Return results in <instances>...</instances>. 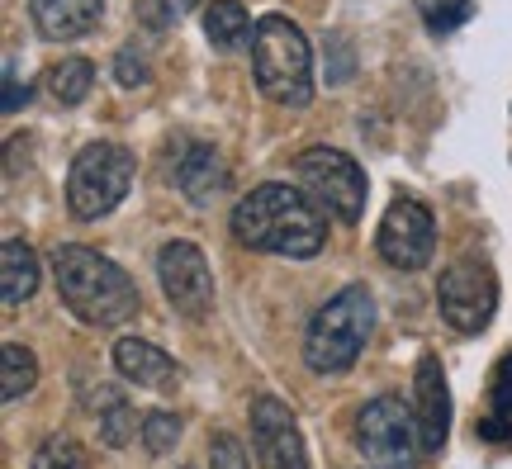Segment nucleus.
I'll return each instance as SVG.
<instances>
[{
    "instance_id": "nucleus-1",
    "label": "nucleus",
    "mask_w": 512,
    "mask_h": 469,
    "mask_svg": "<svg viewBox=\"0 0 512 469\" xmlns=\"http://www.w3.org/2000/svg\"><path fill=\"white\" fill-rule=\"evenodd\" d=\"M228 223H233V237L242 247L285 256V261H309L328 242L323 209L309 199L304 185H285V181H266L247 190Z\"/></svg>"
},
{
    "instance_id": "nucleus-7",
    "label": "nucleus",
    "mask_w": 512,
    "mask_h": 469,
    "mask_svg": "<svg viewBox=\"0 0 512 469\" xmlns=\"http://www.w3.org/2000/svg\"><path fill=\"white\" fill-rule=\"evenodd\" d=\"M356 441H361L366 460H375L384 469L413 465L422 455L418 413L394 394L370 398V403H361V413H356Z\"/></svg>"
},
{
    "instance_id": "nucleus-20",
    "label": "nucleus",
    "mask_w": 512,
    "mask_h": 469,
    "mask_svg": "<svg viewBox=\"0 0 512 469\" xmlns=\"http://www.w3.org/2000/svg\"><path fill=\"white\" fill-rule=\"evenodd\" d=\"M34 384H38V356L29 346L5 342V351H0V398H5V403H19Z\"/></svg>"
},
{
    "instance_id": "nucleus-25",
    "label": "nucleus",
    "mask_w": 512,
    "mask_h": 469,
    "mask_svg": "<svg viewBox=\"0 0 512 469\" xmlns=\"http://www.w3.org/2000/svg\"><path fill=\"white\" fill-rule=\"evenodd\" d=\"M475 15V0H441V5H427V10H422V19H427V29H432V34H456L460 24H465V19Z\"/></svg>"
},
{
    "instance_id": "nucleus-10",
    "label": "nucleus",
    "mask_w": 512,
    "mask_h": 469,
    "mask_svg": "<svg viewBox=\"0 0 512 469\" xmlns=\"http://www.w3.org/2000/svg\"><path fill=\"white\" fill-rule=\"evenodd\" d=\"M380 256L394 271H422L432 252H437V218L432 209L413 195H399L380 218V237H375Z\"/></svg>"
},
{
    "instance_id": "nucleus-17",
    "label": "nucleus",
    "mask_w": 512,
    "mask_h": 469,
    "mask_svg": "<svg viewBox=\"0 0 512 469\" xmlns=\"http://www.w3.org/2000/svg\"><path fill=\"white\" fill-rule=\"evenodd\" d=\"M252 19L242 10V0H214L209 10H204V38L219 48V53H233L242 43H252Z\"/></svg>"
},
{
    "instance_id": "nucleus-2",
    "label": "nucleus",
    "mask_w": 512,
    "mask_h": 469,
    "mask_svg": "<svg viewBox=\"0 0 512 469\" xmlns=\"http://www.w3.org/2000/svg\"><path fill=\"white\" fill-rule=\"evenodd\" d=\"M53 280L62 304L72 308L86 327H119L138 313V285L128 280L119 261H110L95 247L62 242L53 252Z\"/></svg>"
},
{
    "instance_id": "nucleus-15",
    "label": "nucleus",
    "mask_w": 512,
    "mask_h": 469,
    "mask_svg": "<svg viewBox=\"0 0 512 469\" xmlns=\"http://www.w3.org/2000/svg\"><path fill=\"white\" fill-rule=\"evenodd\" d=\"M105 19V0H34V29L43 38H86Z\"/></svg>"
},
{
    "instance_id": "nucleus-23",
    "label": "nucleus",
    "mask_w": 512,
    "mask_h": 469,
    "mask_svg": "<svg viewBox=\"0 0 512 469\" xmlns=\"http://www.w3.org/2000/svg\"><path fill=\"white\" fill-rule=\"evenodd\" d=\"M138 432H143L147 455H166V451H176V441H181V417L176 413H147Z\"/></svg>"
},
{
    "instance_id": "nucleus-6",
    "label": "nucleus",
    "mask_w": 512,
    "mask_h": 469,
    "mask_svg": "<svg viewBox=\"0 0 512 469\" xmlns=\"http://www.w3.org/2000/svg\"><path fill=\"white\" fill-rule=\"evenodd\" d=\"M294 176L309 190V199L337 223H356L366 214V171L351 162L342 147H309L299 152Z\"/></svg>"
},
{
    "instance_id": "nucleus-18",
    "label": "nucleus",
    "mask_w": 512,
    "mask_h": 469,
    "mask_svg": "<svg viewBox=\"0 0 512 469\" xmlns=\"http://www.w3.org/2000/svg\"><path fill=\"white\" fill-rule=\"evenodd\" d=\"M484 441H512V351L494 365V389H489V417L479 422Z\"/></svg>"
},
{
    "instance_id": "nucleus-21",
    "label": "nucleus",
    "mask_w": 512,
    "mask_h": 469,
    "mask_svg": "<svg viewBox=\"0 0 512 469\" xmlns=\"http://www.w3.org/2000/svg\"><path fill=\"white\" fill-rule=\"evenodd\" d=\"M190 10H200V0H133V19L143 24L147 34H166V29H176Z\"/></svg>"
},
{
    "instance_id": "nucleus-13",
    "label": "nucleus",
    "mask_w": 512,
    "mask_h": 469,
    "mask_svg": "<svg viewBox=\"0 0 512 469\" xmlns=\"http://www.w3.org/2000/svg\"><path fill=\"white\" fill-rule=\"evenodd\" d=\"M176 176V190H181L190 204H214V199L228 190V162L219 157V147L209 143H190L171 166Z\"/></svg>"
},
{
    "instance_id": "nucleus-29",
    "label": "nucleus",
    "mask_w": 512,
    "mask_h": 469,
    "mask_svg": "<svg viewBox=\"0 0 512 469\" xmlns=\"http://www.w3.org/2000/svg\"><path fill=\"white\" fill-rule=\"evenodd\" d=\"M375 469H384V465H375Z\"/></svg>"
},
{
    "instance_id": "nucleus-8",
    "label": "nucleus",
    "mask_w": 512,
    "mask_h": 469,
    "mask_svg": "<svg viewBox=\"0 0 512 469\" xmlns=\"http://www.w3.org/2000/svg\"><path fill=\"white\" fill-rule=\"evenodd\" d=\"M437 308L456 332L489 327V318H494V308H498L494 266H489L484 256H460V261H451L437 280Z\"/></svg>"
},
{
    "instance_id": "nucleus-12",
    "label": "nucleus",
    "mask_w": 512,
    "mask_h": 469,
    "mask_svg": "<svg viewBox=\"0 0 512 469\" xmlns=\"http://www.w3.org/2000/svg\"><path fill=\"white\" fill-rule=\"evenodd\" d=\"M413 413H418L422 455L432 460L446 451V436H451V389H446L441 361L432 351L418 361V375H413Z\"/></svg>"
},
{
    "instance_id": "nucleus-9",
    "label": "nucleus",
    "mask_w": 512,
    "mask_h": 469,
    "mask_svg": "<svg viewBox=\"0 0 512 469\" xmlns=\"http://www.w3.org/2000/svg\"><path fill=\"white\" fill-rule=\"evenodd\" d=\"M157 280H162V294L171 299V308L190 318V323H204L214 313V271L195 242H166L157 252Z\"/></svg>"
},
{
    "instance_id": "nucleus-3",
    "label": "nucleus",
    "mask_w": 512,
    "mask_h": 469,
    "mask_svg": "<svg viewBox=\"0 0 512 469\" xmlns=\"http://www.w3.org/2000/svg\"><path fill=\"white\" fill-rule=\"evenodd\" d=\"M252 76L275 105L304 109L313 100V48L304 29L285 15L256 19L252 29Z\"/></svg>"
},
{
    "instance_id": "nucleus-4",
    "label": "nucleus",
    "mask_w": 512,
    "mask_h": 469,
    "mask_svg": "<svg viewBox=\"0 0 512 469\" xmlns=\"http://www.w3.org/2000/svg\"><path fill=\"white\" fill-rule=\"evenodd\" d=\"M370 332H375V299L366 285H347L309 318L304 361L313 375H342L366 351Z\"/></svg>"
},
{
    "instance_id": "nucleus-26",
    "label": "nucleus",
    "mask_w": 512,
    "mask_h": 469,
    "mask_svg": "<svg viewBox=\"0 0 512 469\" xmlns=\"http://www.w3.org/2000/svg\"><path fill=\"white\" fill-rule=\"evenodd\" d=\"M114 81H119V86H128V91H133V86H147V81H152V67H147V57L138 53L133 43L114 53Z\"/></svg>"
},
{
    "instance_id": "nucleus-16",
    "label": "nucleus",
    "mask_w": 512,
    "mask_h": 469,
    "mask_svg": "<svg viewBox=\"0 0 512 469\" xmlns=\"http://www.w3.org/2000/svg\"><path fill=\"white\" fill-rule=\"evenodd\" d=\"M38 280H43V261H38V252L29 247V242L10 237V242L0 247V294H5V304L15 308V304H24V299H34Z\"/></svg>"
},
{
    "instance_id": "nucleus-11",
    "label": "nucleus",
    "mask_w": 512,
    "mask_h": 469,
    "mask_svg": "<svg viewBox=\"0 0 512 469\" xmlns=\"http://www.w3.org/2000/svg\"><path fill=\"white\" fill-rule=\"evenodd\" d=\"M252 446H256V465L261 469H309L304 455V436L294 413L280 403L275 394L252 398Z\"/></svg>"
},
{
    "instance_id": "nucleus-5",
    "label": "nucleus",
    "mask_w": 512,
    "mask_h": 469,
    "mask_svg": "<svg viewBox=\"0 0 512 469\" xmlns=\"http://www.w3.org/2000/svg\"><path fill=\"white\" fill-rule=\"evenodd\" d=\"M133 176H138V162H133L128 147H119V143L81 147L72 171H67V209L81 223L105 218L110 209L124 204V195L133 190Z\"/></svg>"
},
{
    "instance_id": "nucleus-19",
    "label": "nucleus",
    "mask_w": 512,
    "mask_h": 469,
    "mask_svg": "<svg viewBox=\"0 0 512 469\" xmlns=\"http://www.w3.org/2000/svg\"><path fill=\"white\" fill-rule=\"evenodd\" d=\"M95 86V62L91 57H62L48 67V95L57 105H81Z\"/></svg>"
},
{
    "instance_id": "nucleus-22",
    "label": "nucleus",
    "mask_w": 512,
    "mask_h": 469,
    "mask_svg": "<svg viewBox=\"0 0 512 469\" xmlns=\"http://www.w3.org/2000/svg\"><path fill=\"white\" fill-rule=\"evenodd\" d=\"M29 469H86V455H81V446H76L72 436H43L38 441V451H34V465Z\"/></svg>"
},
{
    "instance_id": "nucleus-28",
    "label": "nucleus",
    "mask_w": 512,
    "mask_h": 469,
    "mask_svg": "<svg viewBox=\"0 0 512 469\" xmlns=\"http://www.w3.org/2000/svg\"><path fill=\"white\" fill-rule=\"evenodd\" d=\"M29 100V81L19 86V76H15V62H5V114H15L19 105Z\"/></svg>"
},
{
    "instance_id": "nucleus-24",
    "label": "nucleus",
    "mask_w": 512,
    "mask_h": 469,
    "mask_svg": "<svg viewBox=\"0 0 512 469\" xmlns=\"http://www.w3.org/2000/svg\"><path fill=\"white\" fill-rule=\"evenodd\" d=\"M133 427H138V417H133V408H128L124 398H114L110 413H100V441H105L110 451H124Z\"/></svg>"
},
{
    "instance_id": "nucleus-27",
    "label": "nucleus",
    "mask_w": 512,
    "mask_h": 469,
    "mask_svg": "<svg viewBox=\"0 0 512 469\" xmlns=\"http://www.w3.org/2000/svg\"><path fill=\"white\" fill-rule=\"evenodd\" d=\"M209 469H247V451L233 432H214L209 436Z\"/></svg>"
},
{
    "instance_id": "nucleus-14",
    "label": "nucleus",
    "mask_w": 512,
    "mask_h": 469,
    "mask_svg": "<svg viewBox=\"0 0 512 469\" xmlns=\"http://www.w3.org/2000/svg\"><path fill=\"white\" fill-rule=\"evenodd\" d=\"M114 370L138 389H176L181 384V365L171 361L162 346L143 342V337H119L114 342Z\"/></svg>"
}]
</instances>
